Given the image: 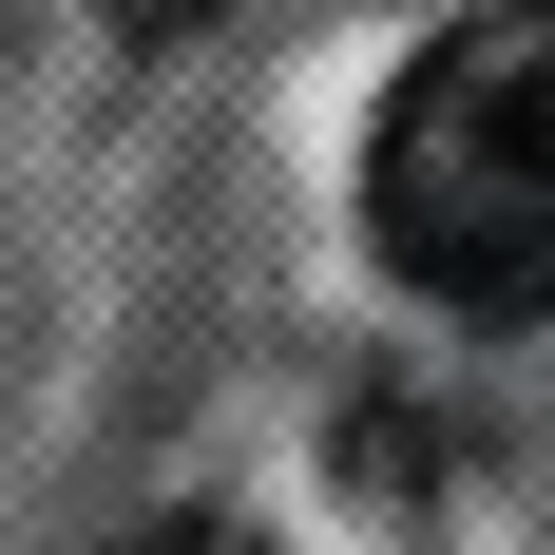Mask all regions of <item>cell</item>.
<instances>
[{"mask_svg":"<svg viewBox=\"0 0 555 555\" xmlns=\"http://www.w3.org/2000/svg\"><path fill=\"white\" fill-rule=\"evenodd\" d=\"M364 230H384V269L441 287V307H555V0L460 20V39L384 96Z\"/></svg>","mask_w":555,"mask_h":555,"instance_id":"1","label":"cell"},{"mask_svg":"<svg viewBox=\"0 0 555 555\" xmlns=\"http://www.w3.org/2000/svg\"><path fill=\"white\" fill-rule=\"evenodd\" d=\"M134 555H269V537H249V517H154Z\"/></svg>","mask_w":555,"mask_h":555,"instance_id":"2","label":"cell"},{"mask_svg":"<svg viewBox=\"0 0 555 555\" xmlns=\"http://www.w3.org/2000/svg\"><path fill=\"white\" fill-rule=\"evenodd\" d=\"M115 20H192V0H115Z\"/></svg>","mask_w":555,"mask_h":555,"instance_id":"3","label":"cell"}]
</instances>
